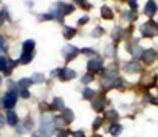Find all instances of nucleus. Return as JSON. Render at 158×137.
<instances>
[{
    "label": "nucleus",
    "instance_id": "41",
    "mask_svg": "<svg viewBox=\"0 0 158 137\" xmlns=\"http://www.w3.org/2000/svg\"><path fill=\"white\" fill-rule=\"evenodd\" d=\"M0 84H2V77H0Z\"/></svg>",
    "mask_w": 158,
    "mask_h": 137
},
{
    "label": "nucleus",
    "instance_id": "19",
    "mask_svg": "<svg viewBox=\"0 0 158 137\" xmlns=\"http://www.w3.org/2000/svg\"><path fill=\"white\" fill-rule=\"evenodd\" d=\"M82 98H84V99H94V98H95V90L85 87V88L82 90Z\"/></svg>",
    "mask_w": 158,
    "mask_h": 137
},
{
    "label": "nucleus",
    "instance_id": "15",
    "mask_svg": "<svg viewBox=\"0 0 158 137\" xmlns=\"http://www.w3.org/2000/svg\"><path fill=\"white\" fill-rule=\"evenodd\" d=\"M57 6L62 10V14H71L74 11V6L73 5H67V3H57Z\"/></svg>",
    "mask_w": 158,
    "mask_h": 137
},
{
    "label": "nucleus",
    "instance_id": "40",
    "mask_svg": "<svg viewBox=\"0 0 158 137\" xmlns=\"http://www.w3.org/2000/svg\"><path fill=\"white\" fill-rule=\"evenodd\" d=\"M2 22H3V18H0V25H2Z\"/></svg>",
    "mask_w": 158,
    "mask_h": 137
},
{
    "label": "nucleus",
    "instance_id": "17",
    "mask_svg": "<svg viewBox=\"0 0 158 137\" xmlns=\"http://www.w3.org/2000/svg\"><path fill=\"white\" fill-rule=\"evenodd\" d=\"M32 84H33V80H32V79H21V80L18 82V87H19L21 90H27Z\"/></svg>",
    "mask_w": 158,
    "mask_h": 137
},
{
    "label": "nucleus",
    "instance_id": "25",
    "mask_svg": "<svg viewBox=\"0 0 158 137\" xmlns=\"http://www.w3.org/2000/svg\"><path fill=\"white\" fill-rule=\"evenodd\" d=\"M141 70V68H139V65L136 63V62H131L128 66H127V71H135V73H138Z\"/></svg>",
    "mask_w": 158,
    "mask_h": 137
},
{
    "label": "nucleus",
    "instance_id": "13",
    "mask_svg": "<svg viewBox=\"0 0 158 137\" xmlns=\"http://www.w3.org/2000/svg\"><path fill=\"white\" fill-rule=\"evenodd\" d=\"M32 58H33V52H22V55L19 57L18 62H21L22 65H27L29 62H32Z\"/></svg>",
    "mask_w": 158,
    "mask_h": 137
},
{
    "label": "nucleus",
    "instance_id": "33",
    "mask_svg": "<svg viewBox=\"0 0 158 137\" xmlns=\"http://www.w3.org/2000/svg\"><path fill=\"white\" fill-rule=\"evenodd\" d=\"M71 135H73V137H85L84 131H74V132H73Z\"/></svg>",
    "mask_w": 158,
    "mask_h": 137
},
{
    "label": "nucleus",
    "instance_id": "14",
    "mask_svg": "<svg viewBox=\"0 0 158 137\" xmlns=\"http://www.w3.org/2000/svg\"><path fill=\"white\" fill-rule=\"evenodd\" d=\"M63 120H65V123H71L73 120H74V114H73V111L71 109H63V117H62Z\"/></svg>",
    "mask_w": 158,
    "mask_h": 137
},
{
    "label": "nucleus",
    "instance_id": "31",
    "mask_svg": "<svg viewBox=\"0 0 158 137\" xmlns=\"http://www.w3.org/2000/svg\"><path fill=\"white\" fill-rule=\"evenodd\" d=\"M19 96H21V98H30V93H29L27 90H21V91H19Z\"/></svg>",
    "mask_w": 158,
    "mask_h": 137
},
{
    "label": "nucleus",
    "instance_id": "11",
    "mask_svg": "<svg viewBox=\"0 0 158 137\" xmlns=\"http://www.w3.org/2000/svg\"><path fill=\"white\" fill-rule=\"evenodd\" d=\"M108 131H109V134H111V135H114V137H115V135H118V134H120V132L123 131V126L120 125V123H112V125L109 126V129H108Z\"/></svg>",
    "mask_w": 158,
    "mask_h": 137
},
{
    "label": "nucleus",
    "instance_id": "1",
    "mask_svg": "<svg viewBox=\"0 0 158 137\" xmlns=\"http://www.w3.org/2000/svg\"><path fill=\"white\" fill-rule=\"evenodd\" d=\"M56 131V125H54V117L51 115H43L41 117V135H51Z\"/></svg>",
    "mask_w": 158,
    "mask_h": 137
},
{
    "label": "nucleus",
    "instance_id": "30",
    "mask_svg": "<svg viewBox=\"0 0 158 137\" xmlns=\"http://www.w3.org/2000/svg\"><path fill=\"white\" fill-rule=\"evenodd\" d=\"M0 49H2V50H6V41H5L3 36H0Z\"/></svg>",
    "mask_w": 158,
    "mask_h": 137
},
{
    "label": "nucleus",
    "instance_id": "24",
    "mask_svg": "<svg viewBox=\"0 0 158 137\" xmlns=\"http://www.w3.org/2000/svg\"><path fill=\"white\" fill-rule=\"evenodd\" d=\"M112 36H114V39H122L125 36V33H123L122 29H118V27H117V29L114 30V33H112Z\"/></svg>",
    "mask_w": 158,
    "mask_h": 137
},
{
    "label": "nucleus",
    "instance_id": "32",
    "mask_svg": "<svg viewBox=\"0 0 158 137\" xmlns=\"http://www.w3.org/2000/svg\"><path fill=\"white\" fill-rule=\"evenodd\" d=\"M48 19H54L51 13H49V14H41V16H40V21H48Z\"/></svg>",
    "mask_w": 158,
    "mask_h": 137
},
{
    "label": "nucleus",
    "instance_id": "36",
    "mask_svg": "<svg viewBox=\"0 0 158 137\" xmlns=\"http://www.w3.org/2000/svg\"><path fill=\"white\" fill-rule=\"evenodd\" d=\"M103 33V30L101 29H97V30H94V32H92V35H94V36H97L98 38V35H101Z\"/></svg>",
    "mask_w": 158,
    "mask_h": 137
},
{
    "label": "nucleus",
    "instance_id": "37",
    "mask_svg": "<svg viewBox=\"0 0 158 137\" xmlns=\"http://www.w3.org/2000/svg\"><path fill=\"white\" fill-rule=\"evenodd\" d=\"M5 123H6V118L0 115V128H2V126H5Z\"/></svg>",
    "mask_w": 158,
    "mask_h": 137
},
{
    "label": "nucleus",
    "instance_id": "22",
    "mask_svg": "<svg viewBox=\"0 0 158 137\" xmlns=\"http://www.w3.org/2000/svg\"><path fill=\"white\" fill-rule=\"evenodd\" d=\"M22 125H24V129H25V131H32V129H33V120L29 117L27 120L22 123Z\"/></svg>",
    "mask_w": 158,
    "mask_h": 137
},
{
    "label": "nucleus",
    "instance_id": "2",
    "mask_svg": "<svg viewBox=\"0 0 158 137\" xmlns=\"http://www.w3.org/2000/svg\"><path fill=\"white\" fill-rule=\"evenodd\" d=\"M141 32H142V35L146 38H153L156 35V32H158V25L153 21H149V22H146L141 27Z\"/></svg>",
    "mask_w": 158,
    "mask_h": 137
},
{
    "label": "nucleus",
    "instance_id": "26",
    "mask_svg": "<svg viewBox=\"0 0 158 137\" xmlns=\"http://www.w3.org/2000/svg\"><path fill=\"white\" fill-rule=\"evenodd\" d=\"M33 82H36V84H41V82H44V74H35L32 77Z\"/></svg>",
    "mask_w": 158,
    "mask_h": 137
},
{
    "label": "nucleus",
    "instance_id": "3",
    "mask_svg": "<svg viewBox=\"0 0 158 137\" xmlns=\"http://www.w3.org/2000/svg\"><path fill=\"white\" fill-rule=\"evenodd\" d=\"M52 76H59L62 80H70V79H74L76 77V73L70 68H62V70H56L52 71Z\"/></svg>",
    "mask_w": 158,
    "mask_h": 137
},
{
    "label": "nucleus",
    "instance_id": "38",
    "mask_svg": "<svg viewBox=\"0 0 158 137\" xmlns=\"http://www.w3.org/2000/svg\"><path fill=\"white\" fill-rule=\"evenodd\" d=\"M130 6L136 10V6H138V3H136V0H130Z\"/></svg>",
    "mask_w": 158,
    "mask_h": 137
},
{
    "label": "nucleus",
    "instance_id": "6",
    "mask_svg": "<svg viewBox=\"0 0 158 137\" xmlns=\"http://www.w3.org/2000/svg\"><path fill=\"white\" fill-rule=\"evenodd\" d=\"M103 68V60L101 58H92V60H89V63H87V70L90 71V73H97V71H100Z\"/></svg>",
    "mask_w": 158,
    "mask_h": 137
},
{
    "label": "nucleus",
    "instance_id": "20",
    "mask_svg": "<svg viewBox=\"0 0 158 137\" xmlns=\"http://www.w3.org/2000/svg\"><path fill=\"white\" fill-rule=\"evenodd\" d=\"M63 35H65V38L71 39V38H74V36H76V29H73V27H65Z\"/></svg>",
    "mask_w": 158,
    "mask_h": 137
},
{
    "label": "nucleus",
    "instance_id": "4",
    "mask_svg": "<svg viewBox=\"0 0 158 137\" xmlns=\"http://www.w3.org/2000/svg\"><path fill=\"white\" fill-rule=\"evenodd\" d=\"M18 103V93L16 91H8L3 96V107L5 109H13Z\"/></svg>",
    "mask_w": 158,
    "mask_h": 137
},
{
    "label": "nucleus",
    "instance_id": "18",
    "mask_svg": "<svg viewBox=\"0 0 158 137\" xmlns=\"http://www.w3.org/2000/svg\"><path fill=\"white\" fill-rule=\"evenodd\" d=\"M101 16H103V19H112L114 13H112V10L109 6H103L101 8Z\"/></svg>",
    "mask_w": 158,
    "mask_h": 137
},
{
    "label": "nucleus",
    "instance_id": "28",
    "mask_svg": "<svg viewBox=\"0 0 158 137\" xmlns=\"http://www.w3.org/2000/svg\"><path fill=\"white\" fill-rule=\"evenodd\" d=\"M70 134H73V132H70L68 129H60V131H57V137H70Z\"/></svg>",
    "mask_w": 158,
    "mask_h": 137
},
{
    "label": "nucleus",
    "instance_id": "39",
    "mask_svg": "<svg viewBox=\"0 0 158 137\" xmlns=\"http://www.w3.org/2000/svg\"><path fill=\"white\" fill-rule=\"evenodd\" d=\"M76 2H77L79 5H85V0H76Z\"/></svg>",
    "mask_w": 158,
    "mask_h": 137
},
{
    "label": "nucleus",
    "instance_id": "27",
    "mask_svg": "<svg viewBox=\"0 0 158 137\" xmlns=\"http://www.w3.org/2000/svg\"><path fill=\"white\" fill-rule=\"evenodd\" d=\"M8 68V60L3 58V57H0V71H5Z\"/></svg>",
    "mask_w": 158,
    "mask_h": 137
},
{
    "label": "nucleus",
    "instance_id": "23",
    "mask_svg": "<svg viewBox=\"0 0 158 137\" xmlns=\"http://www.w3.org/2000/svg\"><path fill=\"white\" fill-rule=\"evenodd\" d=\"M101 126H103V118H97V120H94V123H92V129L94 131H98Z\"/></svg>",
    "mask_w": 158,
    "mask_h": 137
},
{
    "label": "nucleus",
    "instance_id": "34",
    "mask_svg": "<svg viewBox=\"0 0 158 137\" xmlns=\"http://www.w3.org/2000/svg\"><path fill=\"white\" fill-rule=\"evenodd\" d=\"M82 54H87V55H92V54H95V50H94V49H90V47H85V49H82Z\"/></svg>",
    "mask_w": 158,
    "mask_h": 137
},
{
    "label": "nucleus",
    "instance_id": "5",
    "mask_svg": "<svg viewBox=\"0 0 158 137\" xmlns=\"http://www.w3.org/2000/svg\"><path fill=\"white\" fill-rule=\"evenodd\" d=\"M158 58V52L155 49H146L142 52V60L144 63H147V65H152L153 62H156Z\"/></svg>",
    "mask_w": 158,
    "mask_h": 137
},
{
    "label": "nucleus",
    "instance_id": "7",
    "mask_svg": "<svg viewBox=\"0 0 158 137\" xmlns=\"http://www.w3.org/2000/svg\"><path fill=\"white\" fill-rule=\"evenodd\" d=\"M104 106H106V98H104V96L97 98V99H94V103H92V109H94L95 112H103Z\"/></svg>",
    "mask_w": 158,
    "mask_h": 137
},
{
    "label": "nucleus",
    "instance_id": "16",
    "mask_svg": "<svg viewBox=\"0 0 158 137\" xmlns=\"http://www.w3.org/2000/svg\"><path fill=\"white\" fill-rule=\"evenodd\" d=\"M33 47H35V41L33 39H27L22 43V49L24 52H33Z\"/></svg>",
    "mask_w": 158,
    "mask_h": 137
},
{
    "label": "nucleus",
    "instance_id": "42",
    "mask_svg": "<svg viewBox=\"0 0 158 137\" xmlns=\"http://www.w3.org/2000/svg\"><path fill=\"white\" fill-rule=\"evenodd\" d=\"M94 137H101V135H94Z\"/></svg>",
    "mask_w": 158,
    "mask_h": 137
},
{
    "label": "nucleus",
    "instance_id": "29",
    "mask_svg": "<svg viewBox=\"0 0 158 137\" xmlns=\"http://www.w3.org/2000/svg\"><path fill=\"white\" fill-rule=\"evenodd\" d=\"M92 80H94V74H85V76H82V84H90Z\"/></svg>",
    "mask_w": 158,
    "mask_h": 137
},
{
    "label": "nucleus",
    "instance_id": "10",
    "mask_svg": "<svg viewBox=\"0 0 158 137\" xmlns=\"http://www.w3.org/2000/svg\"><path fill=\"white\" fill-rule=\"evenodd\" d=\"M18 121H19V118H18L16 112H13V111L6 112V123L10 126H18Z\"/></svg>",
    "mask_w": 158,
    "mask_h": 137
},
{
    "label": "nucleus",
    "instance_id": "12",
    "mask_svg": "<svg viewBox=\"0 0 158 137\" xmlns=\"http://www.w3.org/2000/svg\"><path fill=\"white\" fill-rule=\"evenodd\" d=\"M51 109H52V111H63V109H65L63 99L62 98H54V101H52V104H51Z\"/></svg>",
    "mask_w": 158,
    "mask_h": 137
},
{
    "label": "nucleus",
    "instance_id": "35",
    "mask_svg": "<svg viewBox=\"0 0 158 137\" xmlns=\"http://www.w3.org/2000/svg\"><path fill=\"white\" fill-rule=\"evenodd\" d=\"M85 22H89V16H84V18L79 19V24H81V25H84Z\"/></svg>",
    "mask_w": 158,
    "mask_h": 137
},
{
    "label": "nucleus",
    "instance_id": "9",
    "mask_svg": "<svg viewBox=\"0 0 158 137\" xmlns=\"http://www.w3.org/2000/svg\"><path fill=\"white\" fill-rule=\"evenodd\" d=\"M77 47H74V46H67V47H65V58H67L68 62L70 60H73L76 55H77Z\"/></svg>",
    "mask_w": 158,
    "mask_h": 137
},
{
    "label": "nucleus",
    "instance_id": "21",
    "mask_svg": "<svg viewBox=\"0 0 158 137\" xmlns=\"http://www.w3.org/2000/svg\"><path fill=\"white\" fill-rule=\"evenodd\" d=\"M106 118H108L109 121H114V123H115V121H117V118H118V114L111 109V111H108V112H106Z\"/></svg>",
    "mask_w": 158,
    "mask_h": 137
},
{
    "label": "nucleus",
    "instance_id": "8",
    "mask_svg": "<svg viewBox=\"0 0 158 137\" xmlns=\"http://www.w3.org/2000/svg\"><path fill=\"white\" fill-rule=\"evenodd\" d=\"M156 11H158V6H156V3L153 2V0H149V2L146 3V6H144V13H146L147 16H153Z\"/></svg>",
    "mask_w": 158,
    "mask_h": 137
}]
</instances>
